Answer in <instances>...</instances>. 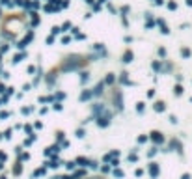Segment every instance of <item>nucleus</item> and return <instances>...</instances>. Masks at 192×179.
I'll list each match as a JSON object with an SVG mask.
<instances>
[{
    "label": "nucleus",
    "mask_w": 192,
    "mask_h": 179,
    "mask_svg": "<svg viewBox=\"0 0 192 179\" xmlns=\"http://www.w3.org/2000/svg\"><path fill=\"white\" fill-rule=\"evenodd\" d=\"M0 179H8V177H6V175H0Z\"/></svg>",
    "instance_id": "obj_33"
},
{
    "label": "nucleus",
    "mask_w": 192,
    "mask_h": 179,
    "mask_svg": "<svg viewBox=\"0 0 192 179\" xmlns=\"http://www.w3.org/2000/svg\"><path fill=\"white\" fill-rule=\"evenodd\" d=\"M45 172H47V168L43 166V168H38L34 172V177H39V175H45Z\"/></svg>",
    "instance_id": "obj_9"
},
{
    "label": "nucleus",
    "mask_w": 192,
    "mask_h": 179,
    "mask_svg": "<svg viewBox=\"0 0 192 179\" xmlns=\"http://www.w3.org/2000/svg\"><path fill=\"white\" fill-rule=\"evenodd\" d=\"M28 159H30V153H23V151L19 153V161H21V162H23V161H28Z\"/></svg>",
    "instance_id": "obj_10"
},
{
    "label": "nucleus",
    "mask_w": 192,
    "mask_h": 179,
    "mask_svg": "<svg viewBox=\"0 0 192 179\" xmlns=\"http://www.w3.org/2000/svg\"><path fill=\"white\" fill-rule=\"evenodd\" d=\"M170 147H174V149H177V151H179V153H181V142L179 140H172V144H170Z\"/></svg>",
    "instance_id": "obj_8"
},
{
    "label": "nucleus",
    "mask_w": 192,
    "mask_h": 179,
    "mask_svg": "<svg viewBox=\"0 0 192 179\" xmlns=\"http://www.w3.org/2000/svg\"><path fill=\"white\" fill-rule=\"evenodd\" d=\"M129 161H131V162H136V161H138V157H136V153H132V155H129Z\"/></svg>",
    "instance_id": "obj_23"
},
{
    "label": "nucleus",
    "mask_w": 192,
    "mask_h": 179,
    "mask_svg": "<svg viewBox=\"0 0 192 179\" xmlns=\"http://www.w3.org/2000/svg\"><path fill=\"white\" fill-rule=\"evenodd\" d=\"M99 92H103V84H99V86L95 88V92H93V93H99Z\"/></svg>",
    "instance_id": "obj_27"
},
{
    "label": "nucleus",
    "mask_w": 192,
    "mask_h": 179,
    "mask_svg": "<svg viewBox=\"0 0 192 179\" xmlns=\"http://www.w3.org/2000/svg\"><path fill=\"white\" fill-rule=\"evenodd\" d=\"M60 164H62V161L58 159V155H56V157H54V159H52L51 162H47V166H49V168H58Z\"/></svg>",
    "instance_id": "obj_5"
},
{
    "label": "nucleus",
    "mask_w": 192,
    "mask_h": 179,
    "mask_svg": "<svg viewBox=\"0 0 192 179\" xmlns=\"http://www.w3.org/2000/svg\"><path fill=\"white\" fill-rule=\"evenodd\" d=\"M86 175V170H80V172H77V174L73 175V179H79V177H84Z\"/></svg>",
    "instance_id": "obj_15"
},
{
    "label": "nucleus",
    "mask_w": 192,
    "mask_h": 179,
    "mask_svg": "<svg viewBox=\"0 0 192 179\" xmlns=\"http://www.w3.org/2000/svg\"><path fill=\"white\" fill-rule=\"evenodd\" d=\"M114 175H116V177H123V172L119 168H114Z\"/></svg>",
    "instance_id": "obj_17"
},
{
    "label": "nucleus",
    "mask_w": 192,
    "mask_h": 179,
    "mask_svg": "<svg viewBox=\"0 0 192 179\" xmlns=\"http://www.w3.org/2000/svg\"><path fill=\"white\" fill-rule=\"evenodd\" d=\"M90 159H86V157H79V159H77L75 161V164H77V166H90Z\"/></svg>",
    "instance_id": "obj_4"
},
{
    "label": "nucleus",
    "mask_w": 192,
    "mask_h": 179,
    "mask_svg": "<svg viewBox=\"0 0 192 179\" xmlns=\"http://www.w3.org/2000/svg\"><path fill=\"white\" fill-rule=\"evenodd\" d=\"M6 159H8V155H6L4 151H0V162H6Z\"/></svg>",
    "instance_id": "obj_22"
},
{
    "label": "nucleus",
    "mask_w": 192,
    "mask_h": 179,
    "mask_svg": "<svg viewBox=\"0 0 192 179\" xmlns=\"http://www.w3.org/2000/svg\"><path fill=\"white\" fill-rule=\"evenodd\" d=\"M153 108L157 110V112H164V110H166V105H164L162 101H159V103H155V106H153Z\"/></svg>",
    "instance_id": "obj_7"
},
{
    "label": "nucleus",
    "mask_w": 192,
    "mask_h": 179,
    "mask_svg": "<svg viewBox=\"0 0 192 179\" xmlns=\"http://www.w3.org/2000/svg\"><path fill=\"white\" fill-rule=\"evenodd\" d=\"M144 108H146L144 103H138V105H136V112H138V114H144Z\"/></svg>",
    "instance_id": "obj_14"
},
{
    "label": "nucleus",
    "mask_w": 192,
    "mask_h": 179,
    "mask_svg": "<svg viewBox=\"0 0 192 179\" xmlns=\"http://www.w3.org/2000/svg\"><path fill=\"white\" fill-rule=\"evenodd\" d=\"M24 133H26L28 136H34V129H32V125H24Z\"/></svg>",
    "instance_id": "obj_12"
},
{
    "label": "nucleus",
    "mask_w": 192,
    "mask_h": 179,
    "mask_svg": "<svg viewBox=\"0 0 192 179\" xmlns=\"http://www.w3.org/2000/svg\"><path fill=\"white\" fill-rule=\"evenodd\" d=\"M32 110H34L32 106H28V108L24 106V108H21V112H23V114H30V112H32Z\"/></svg>",
    "instance_id": "obj_19"
},
{
    "label": "nucleus",
    "mask_w": 192,
    "mask_h": 179,
    "mask_svg": "<svg viewBox=\"0 0 192 179\" xmlns=\"http://www.w3.org/2000/svg\"><path fill=\"white\" fill-rule=\"evenodd\" d=\"M21 172H23V162L17 161L15 166H13V175H21Z\"/></svg>",
    "instance_id": "obj_6"
},
{
    "label": "nucleus",
    "mask_w": 192,
    "mask_h": 179,
    "mask_svg": "<svg viewBox=\"0 0 192 179\" xmlns=\"http://www.w3.org/2000/svg\"><path fill=\"white\" fill-rule=\"evenodd\" d=\"M65 168L71 172V170H75L77 168V164H75V161H69V162H65Z\"/></svg>",
    "instance_id": "obj_13"
},
{
    "label": "nucleus",
    "mask_w": 192,
    "mask_h": 179,
    "mask_svg": "<svg viewBox=\"0 0 192 179\" xmlns=\"http://www.w3.org/2000/svg\"><path fill=\"white\" fill-rule=\"evenodd\" d=\"M4 138V133H0V140H2Z\"/></svg>",
    "instance_id": "obj_32"
},
{
    "label": "nucleus",
    "mask_w": 192,
    "mask_h": 179,
    "mask_svg": "<svg viewBox=\"0 0 192 179\" xmlns=\"http://www.w3.org/2000/svg\"><path fill=\"white\" fill-rule=\"evenodd\" d=\"M39 101H41V103H49V101H51V97H41Z\"/></svg>",
    "instance_id": "obj_29"
},
{
    "label": "nucleus",
    "mask_w": 192,
    "mask_h": 179,
    "mask_svg": "<svg viewBox=\"0 0 192 179\" xmlns=\"http://www.w3.org/2000/svg\"><path fill=\"white\" fill-rule=\"evenodd\" d=\"M2 105H4V103H2V99H0V106H2Z\"/></svg>",
    "instance_id": "obj_34"
},
{
    "label": "nucleus",
    "mask_w": 192,
    "mask_h": 179,
    "mask_svg": "<svg viewBox=\"0 0 192 179\" xmlns=\"http://www.w3.org/2000/svg\"><path fill=\"white\" fill-rule=\"evenodd\" d=\"M34 140H35V134H34V136H28V138L24 140V146H26V147H28V146H32Z\"/></svg>",
    "instance_id": "obj_11"
},
{
    "label": "nucleus",
    "mask_w": 192,
    "mask_h": 179,
    "mask_svg": "<svg viewBox=\"0 0 192 179\" xmlns=\"http://www.w3.org/2000/svg\"><path fill=\"white\" fill-rule=\"evenodd\" d=\"M151 140L155 144H162V142H164V136H162V133H159V131H153V133H151Z\"/></svg>",
    "instance_id": "obj_3"
},
{
    "label": "nucleus",
    "mask_w": 192,
    "mask_h": 179,
    "mask_svg": "<svg viewBox=\"0 0 192 179\" xmlns=\"http://www.w3.org/2000/svg\"><path fill=\"white\" fill-rule=\"evenodd\" d=\"M56 140H58V142H63V133H62V131H58V133H56Z\"/></svg>",
    "instance_id": "obj_18"
},
{
    "label": "nucleus",
    "mask_w": 192,
    "mask_h": 179,
    "mask_svg": "<svg viewBox=\"0 0 192 179\" xmlns=\"http://www.w3.org/2000/svg\"><path fill=\"white\" fill-rule=\"evenodd\" d=\"M10 116V112H0V120H6Z\"/></svg>",
    "instance_id": "obj_25"
},
{
    "label": "nucleus",
    "mask_w": 192,
    "mask_h": 179,
    "mask_svg": "<svg viewBox=\"0 0 192 179\" xmlns=\"http://www.w3.org/2000/svg\"><path fill=\"white\" fill-rule=\"evenodd\" d=\"M181 179H192V175H190V174H183Z\"/></svg>",
    "instance_id": "obj_28"
},
{
    "label": "nucleus",
    "mask_w": 192,
    "mask_h": 179,
    "mask_svg": "<svg viewBox=\"0 0 192 179\" xmlns=\"http://www.w3.org/2000/svg\"><path fill=\"white\" fill-rule=\"evenodd\" d=\"M147 170H149V175H151V177H159V174H160V168H159L157 162H151Z\"/></svg>",
    "instance_id": "obj_2"
},
{
    "label": "nucleus",
    "mask_w": 192,
    "mask_h": 179,
    "mask_svg": "<svg viewBox=\"0 0 192 179\" xmlns=\"http://www.w3.org/2000/svg\"><path fill=\"white\" fill-rule=\"evenodd\" d=\"M97 125L99 127H108L110 125V114H103V116H99V118H97Z\"/></svg>",
    "instance_id": "obj_1"
},
{
    "label": "nucleus",
    "mask_w": 192,
    "mask_h": 179,
    "mask_svg": "<svg viewBox=\"0 0 192 179\" xmlns=\"http://www.w3.org/2000/svg\"><path fill=\"white\" fill-rule=\"evenodd\" d=\"M144 142H147V136H146V134L138 136V144H144Z\"/></svg>",
    "instance_id": "obj_21"
},
{
    "label": "nucleus",
    "mask_w": 192,
    "mask_h": 179,
    "mask_svg": "<svg viewBox=\"0 0 192 179\" xmlns=\"http://www.w3.org/2000/svg\"><path fill=\"white\" fill-rule=\"evenodd\" d=\"M77 136H79V138H82V136H84V129H79V131H77Z\"/></svg>",
    "instance_id": "obj_26"
},
{
    "label": "nucleus",
    "mask_w": 192,
    "mask_h": 179,
    "mask_svg": "<svg viewBox=\"0 0 192 179\" xmlns=\"http://www.w3.org/2000/svg\"><path fill=\"white\" fill-rule=\"evenodd\" d=\"M0 170H4V162H0Z\"/></svg>",
    "instance_id": "obj_31"
},
{
    "label": "nucleus",
    "mask_w": 192,
    "mask_h": 179,
    "mask_svg": "<svg viewBox=\"0 0 192 179\" xmlns=\"http://www.w3.org/2000/svg\"><path fill=\"white\" fill-rule=\"evenodd\" d=\"M11 136H13V131H11V129H8V131L4 133V138H6V140H10Z\"/></svg>",
    "instance_id": "obj_16"
},
{
    "label": "nucleus",
    "mask_w": 192,
    "mask_h": 179,
    "mask_svg": "<svg viewBox=\"0 0 192 179\" xmlns=\"http://www.w3.org/2000/svg\"><path fill=\"white\" fill-rule=\"evenodd\" d=\"M4 92V84H0V93H2Z\"/></svg>",
    "instance_id": "obj_30"
},
{
    "label": "nucleus",
    "mask_w": 192,
    "mask_h": 179,
    "mask_svg": "<svg viewBox=\"0 0 192 179\" xmlns=\"http://www.w3.org/2000/svg\"><path fill=\"white\" fill-rule=\"evenodd\" d=\"M174 92H175V95H181V93H183V88H181V86H175Z\"/></svg>",
    "instance_id": "obj_20"
},
{
    "label": "nucleus",
    "mask_w": 192,
    "mask_h": 179,
    "mask_svg": "<svg viewBox=\"0 0 192 179\" xmlns=\"http://www.w3.org/2000/svg\"><path fill=\"white\" fill-rule=\"evenodd\" d=\"M52 108H54V110H62V108H63V106H62V105H60V103H54V105H52Z\"/></svg>",
    "instance_id": "obj_24"
}]
</instances>
